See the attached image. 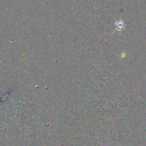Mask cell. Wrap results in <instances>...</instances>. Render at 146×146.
<instances>
[{"label":"cell","mask_w":146,"mask_h":146,"mask_svg":"<svg viewBox=\"0 0 146 146\" xmlns=\"http://www.w3.org/2000/svg\"><path fill=\"white\" fill-rule=\"evenodd\" d=\"M114 25H115V31H121L125 29V23L124 22V21L123 19H120L116 21Z\"/></svg>","instance_id":"obj_1"}]
</instances>
